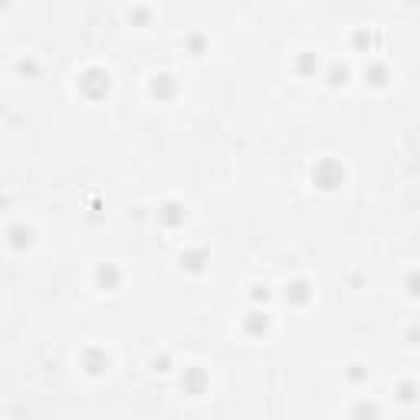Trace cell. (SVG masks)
Listing matches in <instances>:
<instances>
[{"label":"cell","instance_id":"obj_3","mask_svg":"<svg viewBox=\"0 0 420 420\" xmlns=\"http://www.w3.org/2000/svg\"><path fill=\"white\" fill-rule=\"evenodd\" d=\"M125 280V276H122V269L115 266V263H102V266L95 269V286H99V289H115L118 282Z\"/></svg>","mask_w":420,"mask_h":420},{"label":"cell","instance_id":"obj_6","mask_svg":"<svg viewBox=\"0 0 420 420\" xmlns=\"http://www.w3.org/2000/svg\"><path fill=\"white\" fill-rule=\"evenodd\" d=\"M407 286H410V292H414V296H420V276H417V273L410 276V282H407Z\"/></svg>","mask_w":420,"mask_h":420},{"label":"cell","instance_id":"obj_5","mask_svg":"<svg viewBox=\"0 0 420 420\" xmlns=\"http://www.w3.org/2000/svg\"><path fill=\"white\" fill-rule=\"evenodd\" d=\"M387 76H391V72H387L385 63H368V66H364V82H371V86H378V89L387 86Z\"/></svg>","mask_w":420,"mask_h":420},{"label":"cell","instance_id":"obj_4","mask_svg":"<svg viewBox=\"0 0 420 420\" xmlns=\"http://www.w3.org/2000/svg\"><path fill=\"white\" fill-rule=\"evenodd\" d=\"M129 24L138 26V30H148V26L154 24V10L148 7V3H141V0H135L129 7Z\"/></svg>","mask_w":420,"mask_h":420},{"label":"cell","instance_id":"obj_1","mask_svg":"<svg viewBox=\"0 0 420 420\" xmlns=\"http://www.w3.org/2000/svg\"><path fill=\"white\" fill-rule=\"evenodd\" d=\"M76 86H79L89 99H102V95L108 92V86H112V76H108V70H102V66H86V70L76 76Z\"/></svg>","mask_w":420,"mask_h":420},{"label":"cell","instance_id":"obj_2","mask_svg":"<svg viewBox=\"0 0 420 420\" xmlns=\"http://www.w3.org/2000/svg\"><path fill=\"white\" fill-rule=\"evenodd\" d=\"M33 243H36V230L24 220V217L7 223V250H10L13 257H17V253H26Z\"/></svg>","mask_w":420,"mask_h":420}]
</instances>
